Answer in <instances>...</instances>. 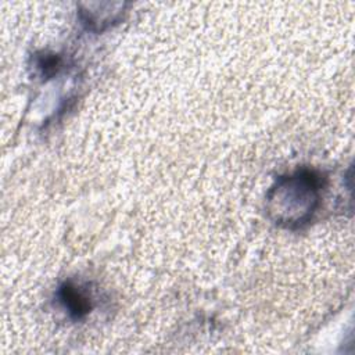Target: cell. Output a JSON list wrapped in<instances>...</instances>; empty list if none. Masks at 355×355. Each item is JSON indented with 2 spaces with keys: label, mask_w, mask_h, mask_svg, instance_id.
<instances>
[{
  "label": "cell",
  "mask_w": 355,
  "mask_h": 355,
  "mask_svg": "<svg viewBox=\"0 0 355 355\" xmlns=\"http://www.w3.org/2000/svg\"><path fill=\"white\" fill-rule=\"evenodd\" d=\"M322 178L311 169L282 176L268 194V208L279 225L298 227L306 223L319 205Z\"/></svg>",
  "instance_id": "6da1fadb"
},
{
  "label": "cell",
  "mask_w": 355,
  "mask_h": 355,
  "mask_svg": "<svg viewBox=\"0 0 355 355\" xmlns=\"http://www.w3.org/2000/svg\"><path fill=\"white\" fill-rule=\"evenodd\" d=\"M58 301L73 319L86 316L92 309L90 297L76 284L67 282L58 288Z\"/></svg>",
  "instance_id": "7a4b0ae2"
}]
</instances>
